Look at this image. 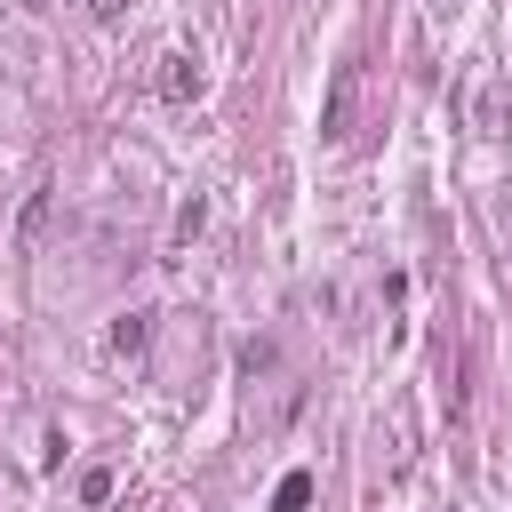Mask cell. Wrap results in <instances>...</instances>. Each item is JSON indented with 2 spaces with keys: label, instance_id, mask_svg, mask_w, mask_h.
Returning <instances> with one entry per match:
<instances>
[{
  "label": "cell",
  "instance_id": "1",
  "mask_svg": "<svg viewBox=\"0 0 512 512\" xmlns=\"http://www.w3.org/2000/svg\"><path fill=\"white\" fill-rule=\"evenodd\" d=\"M200 88H208L200 56H192V48H168V56H160V96H168V104H192Z\"/></svg>",
  "mask_w": 512,
  "mask_h": 512
},
{
  "label": "cell",
  "instance_id": "2",
  "mask_svg": "<svg viewBox=\"0 0 512 512\" xmlns=\"http://www.w3.org/2000/svg\"><path fill=\"white\" fill-rule=\"evenodd\" d=\"M352 80H360V72H352V64H336L328 104H320V136H328V144H344V136H352Z\"/></svg>",
  "mask_w": 512,
  "mask_h": 512
},
{
  "label": "cell",
  "instance_id": "3",
  "mask_svg": "<svg viewBox=\"0 0 512 512\" xmlns=\"http://www.w3.org/2000/svg\"><path fill=\"white\" fill-rule=\"evenodd\" d=\"M152 344V312H120L112 320V352H144Z\"/></svg>",
  "mask_w": 512,
  "mask_h": 512
},
{
  "label": "cell",
  "instance_id": "4",
  "mask_svg": "<svg viewBox=\"0 0 512 512\" xmlns=\"http://www.w3.org/2000/svg\"><path fill=\"white\" fill-rule=\"evenodd\" d=\"M312 504V472H288L280 488H272V512H304Z\"/></svg>",
  "mask_w": 512,
  "mask_h": 512
},
{
  "label": "cell",
  "instance_id": "5",
  "mask_svg": "<svg viewBox=\"0 0 512 512\" xmlns=\"http://www.w3.org/2000/svg\"><path fill=\"white\" fill-rule=\"evenodd\" d=\"M200 224H208V200H200V192H192V200H184V208H176V248H192V232H200Z\"/></svg>",
  "mask_w": 512,
  "mask_h": 512
},
{
  "label": "cell",
  "instance_id": "6",
  "mask_svg": "<svg viewBox=\"0 0 512 512\" xmlns=\"http://www.w3.org/2000/svg\"><path fill=\"white\" fill-rule=\"evenodd\" d=\"M40 224H48V192H32V208H24V248L40 240Z\"/></svg>",
  "mask_w": 512,
  "mask_h": 512
},
{
  "label": "cell",
  "instance_id": "7",
  "mask_svg": "<svg viewBox=\"0 0 512 512\" xmlns=\"http://www.w3.org/2000/svg\"><path fill=\"white\" fill-rule=\"evenodd\" d=\"M112 496V472H80V504H104Z\"/></svg>",
  "mask_w": 512,
  "mask_h": 512
},
{
  "label": "cell",
  "instance_id": "8",
  "mask_svg": "<svg viewBox=\"0 0 512 512\" xmlns=\"http://www.w3.org/2000/svg\"><path fill=\"white\" fill-rule=\"evenodd\" d=\"M120 8H128V0H88V16H96V24H112Z\"/></svg>",
  "mask_w": 512,
  "mask_h": 512
},
{
  "label": "cell",
  "instance_id": "9",
  "mask_svg": "<svg viewBox=\"0 0 512 512\" xmlns=\"http://www.w3.org/2000/svg\"><path fill=\"white\" fill-rule=\"evenodd\" d=\"M24 8H48V0H24Z\"/></svg>",
  "mask_w": 512,
  "mask_h": 512
}]
</instances>
